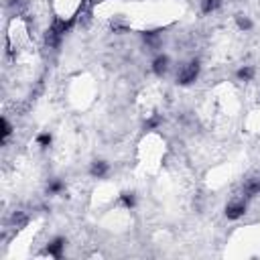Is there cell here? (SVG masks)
<instances>
[{
    "mask_svg": "<svg viewBox=\"0 0 260 260\" xmlns=\"http://www.w3.org/2000/svg\"><path fill=\"white\" fill-rule=\"evenodd\" d=\"M199 69H201V65H199V61H195V59L189 61V63L181 65L179 74H177V84H179V86L193 84V81L197 79V76H199Z\"/></svg>",
    "mask_w": 260,
    "mask_h": 260,
    "instance_id": "obj_1",
    "label": "cell"
},
{
    "mask_svg": "<svg viewBox=\"0 0 260 260\" xmlns=\"http://www.w3.org/2000/svg\"><path fill=\"white\" fill-rule=\"evenodd\" d=\"M246 214V201L244 199H232L226 207V215L230 217V220H238V217H242Z\"/></svg>",
    "mask_w": 260,
    "mask_h": 260,
    "instance_id": "obj_2",
    "label": "cell"
},
{
    "mask_svg": "<svg viewBox=\"0 0 260 260\" xmlns=\"http://www.w3.org/2000/svg\"><path fill=\"white\" fill-rule=\"evenodd\" d=\"M169 69H171V59L167 55H157V57H154V61H153V74L154 76L163 77Z\"/></svg>",
    "mask_w": 260,
    "mask_h": 260,
    "instance_id": "obj_3",
    "label": "cell"
},
{
    "mask_svg": "<svg viewBox=\"0 0 260 260\" xmlns=\"http://www.w3.org/2000/svg\"><path fill=\"white\" fill-rule=\"evenodd\" d=\"M63 248H65V240H63V238H55L53 242H49V244H47V248H45V256L61 258V256H63Z\"/></svg>",
    "mask_w": 260,
    "mask_h": 260,
    "instance_id": "obj_4",
    "label": "cell"
},
{
    "mask_svg": "<svg viewBox=\"0 0 260 260\" xmlns=\"http://www.w3.org/2000/svg\"><path fill=\"white\" fill-rule=\"evenodd\" d=\"M108 163L106 161H93L92 167H90V175L92 177H98V179H102V177L108 175Z\"/></svg>",
    "mask_w": 260,
    "mask_h": 260,
    "instance_id": "obj_5",
    "label": "cell"
},
{
    "mask_svg": "<svg viewBox=\"0 0 260 260\" xmlns=\"http://www.w3.org/2000/svg\"><path fill=\"white\" fill-rule=\"evenodd\" d=\"M222 2L224 0H201V13L203 15H212L222 6Z\"/></svg>",
    "mask_w": 260,
    "mask_h": 260,
    "instance_id": "obj_6",
    "label": "cell"
},
{
    "mask_svg": "<svg viewBox=\"0 0 260 260\" xmlns=\"http://www.w3.org/2000/svg\"><path fill=\"white\" fill-rule=\"evenodd\" d=\"M236 76H238V79H240V81H250L254 77V67L252 65H244V67L238 69Z\"/></svg>",
    "mask_w": 260,
    "mask_h": 260,
    "instance_id": "obj_7",
    "label": "cell"
},
{
    "mask_svg": "<svg viewBox=\"0 0 260 260\" xmlns=\"http://www.w3.org/2000/svg\"><path fill=\"white\" fill-rule=\"evenodd\" d=\"M120 203L126 207V210H132V207L137 205V197H134V193H122L120 195Z\"/></svg>",
    "mask_w": 260,
    "mask_h": 260,
    "instance_id": "obj_8",
    "label": "cell"
},
{
    "mask_svg": "<svg viewBox=\"0 0 260 260\" xmlns=\"http://www.w3.org/2000/svg\"><path fill=\"white\" fill-rule=\"evenodd\" d=\"M236 25H238V29H240V31H250L252 29V20L248 16H244V15H238L236 16Z\"/></svg>",
    "mask_w": 260,
    "mask_h": 260,
    "instance_id": "obj_9",
    "label": "cell"
},
{
    "mask_svg": "<svg viewBox=\"0 0 260 260\" xmlns=\"http://www.w3.org/2000/svg\"><path fill=\"white\" fill-rule=\"evenodd\" d=\"M51 142H53V137H51L49 132H43V134H39V137H37V144L41 149H49Z\"/></svg>",
    "mask_w": 260,
    "mask_h": 260,
    "instance_id": "obj_10",
    "label": "cell"
}]
</instances>
